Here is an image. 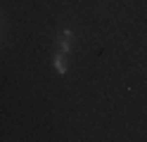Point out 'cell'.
<instances>
[{"instance_id":"1","label":"cell","mask_w":147,"mask_h":142,"mask_svg":"<svg viewBox=\"0 0 147 142\" xmlns=\"http://www.w3.org/2000/svg\"><path fill=\"white\" fill-rule=\"evenodd\" d=\"M52 66H55V71H57L59 76H64L69 71V64H67V55H62L59 50L55 52V57H52Z\"/></svg>"},{"instance_id":"2","label":"cell","mask_w":147,"mask_h":142,"mask_svg":"<svg viewBox=\"0 0 147 142\" xmlns=\"http://www.w3.org/2000/svg\"><path fill=\"white\" fill-rule=\"evenodd\" d=\"M55 43H57V50H59L62 55H69V52H74V40H71V38H64V36H59Z\"/></svg>"},{"instance_id":"3","label":"cell","mask_w":147,"mask_h":142,"mask_svg":"<svg viewBox=\"0 0 147 142\" xmlns=\"http://www.w3.org/2000/svg\"><path fill=\"white\" fill-rule=\"evenodd\" d=\"M59 36H64V38H71V40L76 38V33H74V28H62V31H59Z\"/></svg>"}]
</instances>
